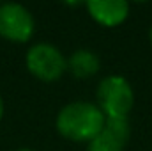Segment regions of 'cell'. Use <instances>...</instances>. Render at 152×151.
I'll return each instance as SVG.
<instances>
[{"label": "cell", "mask_w": 152, "mask_h": 151, "mask_svg": "<svg viewBox=\"0 0 152 151\" xmlns=\"http://www.w3.org/2000/svg\"><path fill=\"white\" fill-rule=\"evenodd\" d=\"M104 114L96 103L73 101L64 105L55 119L57 132L71 142H90L104 128Z\"/></svg>", "instance_id": "obj_1"}, {"label": "cell", "mask_w": 152, "mask_h": 151, "mask_svg": "<svg viewBox=\"0 0 152 151\" xmlns=\"http://www.w3.org/2000/svg\"><path fill=\"white\" fill-rule=\"evenodd\" d=\"M104 117H127L134 105L131 84L122 75L104 76L97 85V103Z\"/></svg>", "instance_id": "obj_2"}, {"label": "cell", "mask_w": 152, "mask_h": 151, "mask_svg": "<svg viewBox=\"0 0 152 151\" xmlns=\"http://www.w3.org/2000/svg\"><path fill=\"white\" fill-rule=\"evenodd\" d=\"M27 70L42 82H55L67 71L66 55L51 43H36L25 57Z\"/></svg>", "instance_id": "obj_3"}, {"label": "cell", "mask_w": 152, "mask_h": 151, "mask_svg": "<svg viewBox=\"0 0 152 151\" xmlns=\"http://www.w3.org/2000/svg\"><path fill=\"white\" fill-rule=\"evenodd\" d=\"M36 21L32 13L16 2L0 4V36L12 43H27L34 36Z\"/></svg>", "instance_id": "obj_4"}, {"label": "cell", "mask_w": 152, "mask_h": 151, "mask_svg": "<svg viewBox=\"0 0 152 151\" xmlns=\"http://www.w3.org/2000/svg\"><path fill=\"white\" fill-rule=\"evenodd\" d=\"M85 5L90 18L103 27H118L129 16V4L124 0H90Z\"/></svg>", "instance_id": "obj_5"}, {"label": "cell", "mask_w": 152, "mask_h": 151, "mask_svg": "<svg viewBox=\"0 0 152 151\" xmlns=\"http://www.w3.org/2000/svg\"><path fill=\"white\" fill-rule=\"evenodd\" d=\"M101 68L99 55L92 50L80 48L71 53L67 59V70L76 76V78H90L94 76Z\"/></svg>", "instance_id": "obj_6"}, {"label": "cell", "mask_w": 152, "mask_h": 151, "mask_svg": "<svg viewBox=\"0 0 152 151\" xmlns=\"http://www.w3.org/2000/svg\"><path fill=\"white\" fill-rule=\"evenodd\" d=\"M126 142H122L118 137H115L112 132L103 128L101 133H97L90 142L87 151H124Z\"/></svg>", "instance_id": "obj_7"}, {"label": "cell", "mask_w": 152, "mask_h": 151, "mask_svg": "<svg viewBox=\"0 0 152 151\" xmlns=\"http://www.w3.org/2000/svg\"><path fill=\"white\" fill-rule=\"evenodd\" d=\"M2 115H4V100L0 98V119H2Z\"/></svg>", "instance_id": "obj_8"}, {"label": "cell", "mask_w": 152, "mask_h": 151, "mask_svg": "<svg viewBox=\"0 0 152 151\" xmlns=\"http://www.w3.org/2000/svg\"><path fill=\"white\" fill-rule=\"evenodd\" d=\"M16 151H34V150H30V148H21V150H16Z\"/></svg>", "instance_id": "obj_9"}, {"label": "cell", "mask_w": 152, "mask_h": 151, "mask_svg": "<svg viewBox=\"0 0 152 151\" xmlns=\"http://www.w3.org/2000/svg\"><path fill=\"white\" fill-rule=\"evenodd\" d=\"M149 39H151V44H152V27H151V30H149Z\"/></svg>", "instance_id": "obj_10"}]
</instances>
